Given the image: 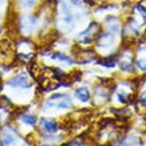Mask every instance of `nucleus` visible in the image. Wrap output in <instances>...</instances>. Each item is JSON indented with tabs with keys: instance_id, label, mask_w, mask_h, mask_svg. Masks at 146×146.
I'll list each match as a JSON object with an SVG mask.
<instances>
[{
	"instance_id": "6e6552de",
	"label": "nucleus",
	"mask_w": 146,
	"mask_h": 146,
	"mask_svg": "<svg viewBox=\"0 0 146 146\" xmlns=\"http://www.w3.org/2000/svg\"><path fill=\"white\" fill-rule=\"evenodd\" d=\"M52 58L53 60H58V61H61V62H65V63H69V64H72V60L69 57V56H66L65 54H63V53H60V52H57V53H54V54L52 55Z\"/></svg>"
},
{
	"instance_id": "f257e3e1",
	"label": "nucleus",
	"mask_w": 146,
	"mask_h": 146,
	"mask_svg": "<svg viewBox=\"0 0 146 146\" xmlns=\"http://www.w3.org/2000/svg\"><path fill=\"white\" fill-rule=\"evenodd\" d=\"M48 107H56L58 109H69L72 106V102L68 94L65 93H55L51 96L46 102Z\"/></svg>"
},
{
	"instance_id": "ddd939ff",
	"label": "nucleus",
	"mask_w": 146,
	"mask_h": 146,
	"mask_svg": "<svg viewBox=\"0 0 146 146\" xmlns=\"http://www.w3.org/2000/svg\"><path fill=\"white\" fill-rule=\"evenodd\" d=\"M139 104L142 107H146V90L141 93V97H139Z\"/></svg>"
},
{
	"instance_id": "9b49d317",
	"label": "nucleus",
	"mask_w": 146,
	"mask_h": 146,
	"mask_svg": "<svg viewBox=\"0 0 146 146\" xmlns=\"http://www.w3.org/2000/svg\"><path fill=\"white\" fill-rule=\"evenodd\" d=\"M117 97H118L119 102H121V104H127V101L129 100V94H128L127 92H125V91L118 92Z\"/></svg>"
},
{
	"instance_id": "f03ea898",
	"label": "nucleus",
	"mask_w": 146,
	"mask_h": 146,
	"mask_svg": "<svg viewBox=\"0 0 146 146\" xmlns=\"http://www.w3.org/2000/svg\"><path fill=\"white\" fill-rule=\"evenodd\" d=\"M8 86L14 87V88H31L32 83L28 81V78L25 74H18L14 78H11L8 81Z\"/></svg>"
},
{
	"instance_id": "1a4fd4ad",
	"label": "nucleus",
	"mask_w": 146,
	"mask_h": 146,
	"mask_svg": "<svg viewBox=\"0 0 146 146\" xmlns=\"http://www.w3.org/2000/svg\"><path fill=\"white\" fill-rule=\"evenodd\" d=\"M21 120H23L25 124H27V125L34 126V125L36 124L37 118H36V116H34V115H24V116L21 117Z\"/></svg>"
},
{
	"instance_id": "9d476101",
	"label": "nucleus",
	"mask_w": 146,
	"mask_h": 146,
	"mask_svg": "<svg viewBox=\"0 0 146 146\" xmlns=\"http://www.w3.org/2000/svg\"><path fill=\"white\" fill-rule=\"evenodd\" d=\"M38 0H19L20 7L24 9H29L32 7H34L36 5V2Z\"/></svg>"
},
{
	"instance_id": "20e7f679",
	"label": "nucleus",
	"mask_w": 146,
	"mask_h": 146,
	"mask_svg": "<svg viewBox=\"0 0 146 146\" xmlns=\"http://www.w3.org/2000/svg\"><path fill=\"white\" fill-rule=\"evenodd\" d=\"M36 26V18L34 16H26L21 20V29L24 33H32V31Z\"/></svg>"
},
{
	"instance_id": "f8f14e48",
	"label": "nucleus",
	"mask_w": 146,
	"mask_h": 146,
	"mask_svg": "<svg viewBox=\"0 0 146 146\" xmlns=\"http://www.w3.org/2000/svg\"><path fill=\"white\" fill-rule=\"evenodd\" d=\"M136 66L139 71L142 72H146V58H139L136 63Z\"/></svg>"
},
{
	"instance_id": "0eeeda50",
	"label": "nucleus",
	"mask_w": 146,
	"mask_h": 146,
	"mask_svg": "<svg viewBox=\"0 0 146 146\" xmlns=\"http://www.w3.org/2000/svg\"><path fill=\"white\" fill-rule=\"evenodd\" d=\"M1 146H13L15 144V137L13 134L6 131L3 134V137H2V141H1Z\"/></svg>"
},
{
	"instance_id": "4468645a",
	"label": "nucleus",
	"mask_w": 146,
	"mask_h": 146,
	"mask_svg": "<svg viewBox=\"0 0 146 146\" xmlns=\"http://www.w3.org/2000/svg\"><path fill=\"white\" fill-rule=\"evenodd\" d=\"M0 33H1V29H0Z\"/></svg>"
},
{
	"instance_id": "423d86ee",
	"label": "nucleus",
	"mask_w": 146,
	"mask_h": 146,
	"mask_svg": "<svg viewBox=\"0 0 146 146\" xmlns=\"http://www.w3.org/2000/svg\"><path fill=\"white\" fill-rule=\"evenodd\" d=\"M74 94L81 102H88L90 100V91L87 87H81V88L75 89Z\"/></svg>"
},
{
	"instance_id": "39448f33",
	"label": "nucleus",
	"mask_w": 146,
	"mask_h": 146,
	"mask_svg": "<svg viewBox=\"0 0 146 146\" xmlns=\"http://www.w3.org/2000/svg\"><path fill=\"white\" fill-rule=\"evenodd\" d=\"M40 125H42V128L47 133H55L58 128L57 123L53 119H48V118H43L40 120Z\"/></svg>"
},
{
	"instance_id": "7ed1b4c3",
	"label": "nucleus",
	"mask_w": 146,
	"mask_h": 146,
	"mask_svg": "<svg viewBox=\"0 0 146 146\" xmlns=\"http://www.w3.org/2000/svg\"><path fill=\"white\" fill-rule=\"evenodd\" d=\"M115 37H116V34L110 31L101 34L100 37L98 38V46L99 47H109L113 44Z\"/></svg>"
}]
</instances>
